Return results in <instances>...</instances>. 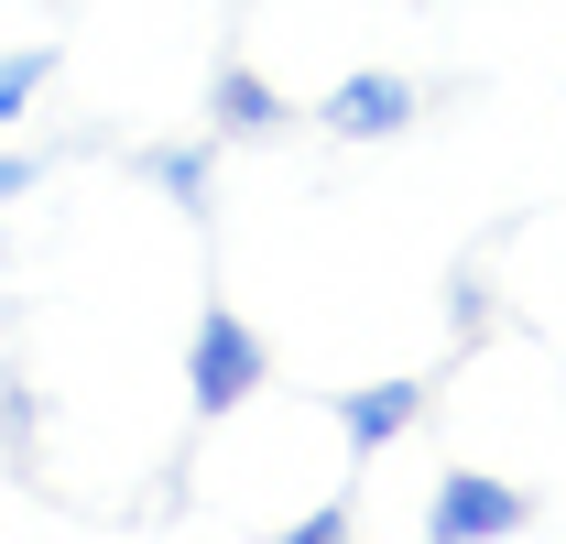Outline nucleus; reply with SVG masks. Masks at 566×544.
I'll use <instances>...</instances> for the list:
<instances>
[{
    "instance_id": "obj_1",
    "label": "nucleus",
    "mask_w": 566,
    "mask_h": 544,
    "mask_svg": "<svg viewBox=\"0 0 566 544\" xmlns=\"http://www.w3.org/2000/svg\"><path fill=\"white\" fill-rule=\"evenodd\" d=\"M262 381H273V338H262L240 305H208V316H197V338H186V404L218 425V414L251 404Z\"/></svg>"
},
{
    "instance_id": "obj_2",
    "label": "nucleus",
    "mask_w": 566,
    "mask_h": 544,
    "mask_svg": "<svg viewBox=\"0 0 566 544\" xmlns=\"http://www.w3.org/2000/svg\"><path fill=\"white\" fill-rule=\"evenodd\" d=\"M534 523V490H512L491 469H447L436 501H424V534L436 544H491V534H523Z\"/></svg>"
},
{
    "instance_id": "obj_3",
    "label": "nucleus",
    "mask_w": 566,
    "mask_h": 544,
    "mask_svg": "<svg viewBox=\"0 0 566 544\" xmlns=\"http://www.w3.org/2000/svg\"><path fill=\"white\" fill-rule=\"evenodd\" d=\"M415 109H424L415 76L359 66V76H338V87L316 98V132H338V142H403V132H415Z\"/></svg>"
},
{
    "instance_id": "obj_4",
    "label": "nucleus",
    "mask_w": 566,
    "mask_h": 544,
    "mask_svg": "<svg viewBox=\"0 0 566 544\" xmlns=\"http://www.w3.org/2000/svg\"><path fill=\"white\" fill-rule=\"evenodd\" d=\"M327 425H338L349 458H381L392 436L424 425V381H338V393H327Z\"/></svg>"
},
{
    "instance_id": "obj_5",
    "label": "nucleus",
    "mask_w": 566,
    "mask_h": 544,
    "mask_svg": "<svg viewBox=\"0 0 566 544\" xmlns=\"http://www.w3.org/2000/svg\"><path fill=\"white\" fill-rule=\"evenodd\" d=\"M283 121H294V98L262 66H218L208 76V142H273Z\"/></svg>"
},
{
    "instance_id": "obj_6",
    "label": "nucleus",
    "mask_w": 566,
    "mask_h": 544,
    "mask_svg": "<svg viewBox=\"0 0 566 544\" xmlns=\"http://www.w3.org/2000/svg\"><path fill=\"white\" fill-rule=\"evenodd\" d=\"M132 175L153 186V197H175V207H197V218H208V186H218V142H153V153H142Z\"/></svg>"
},
{
    "instance_id": "obj_7",
    "label": "nucleus",
    "mask_w": 566,
    "mask_h": 544,
    "mask_svg": "<svg viewBox=\"0 0 566 544\" xmlns=\"http://www.w3.org/2000/svg\"><path fill=\"white\" fill-rule=\"evenodd\" d=\"M44 76H55V44H22V55H0V132L44 98Z\"/></svg>"
},
{
    "instance_id": "obj_8",
    "label": "nucleus",
    "mask_w": 566,
    "mask_h": 544,
    "mask_svg": "<svg viewBox=\"0 0 566 544\" xmlns=\"http://www.w3.org/2000/svg\"><path fill=\"white\" fill-rule=\"evenodd\" d=\"M447 327H458V338H480V327H491V283H480V272H458V283H447Z\"/></svg>"
},
{
    "instance_id": "obj_9",
    "label": "nucleus",
    "mask_w": 566,
    "mask_h": 544,
    "mask_svg": "<svg viewBox=\"0 0 566 544\" xmlns=\"http://www.w3.org/2000/svg\"><path fill=\"white\" fill-rule=\"evenodd\" d=\"M349 523H359L349 501H316V512H294V544H338Z\"/></svg>"
},
{
    "instance_id": "obj_10",
    "label": "nucleus",
    "mask_w": 566,
    "mask_h": 544,
    "mask_svg": "<svg viewBox=\"0 0 566 544\" xmlns=\"http://www.w3.org/2000/svg\"><path fill=\"white\" fill-rule=\"evenodd\" d=\"M33 175H44L33 153H0V197H33Z\"/></svg>"
},
{
    "instance_id": "obj_11",
    "label": "nucleus",
    "mask_w": 566,
    "mask_h": 544,
    "mask_svg": "<svg viewBox=\"0 0 566 544\" xmlns=\"http://www.w3.org/2000/svg\"><path fill=\"white\" fill-rule=\"evenodd\" d=\"M22 425H33V393H22V381H0V436H22Z\"/></svg>"
}]
</instances>
